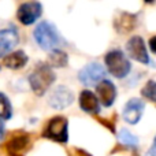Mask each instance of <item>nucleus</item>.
<instances>
[{
  "label": "nucleus",
  "instance_id": "obj_1",
  "mask_svg": "<svg viewBox=\"0 0 156 156\" xmlns=\"http://www.w3.org/2000/svg\"><path fill=\"white\" fill-rule=\"evenodd\" d=\"M56 80L52 67L48 63L38 62L34 66L33 71L29 74V83L32 90L34 92L37 96H43L47 93L49 88L52 86V83Z\"/></svg>",
  "mask_w": 156,
  "mask_h": 156
},
{
  "label": "nucleus",
  "instance_id": "obj_2",
  "mask_svg": "<svg viewBox=\"0 0 156 156\" xmlns=\"http://www.w3.org/2000/svg\"><path fill=\"white\" fill-rule=\"evenodd\" d=\"M33 37H34L36 43L38 44V47L44 51H55L58 49L56 47L62 43V37L59 36L56 27L47 21L40 22L36 26Z\"/></svg>",
  "mask_w": 156,
  "mask_h": 156
},
{
  "label": "nucleus",
  "instance_id": "obj_3",
  "mask_svg": "<svg viewBox=\"0 0 156 156\" xmlns=\"http://www.w3.org/2000/svg\"><path fill=\"white\" fill-rule=\"evenodd\" d=\"M104 63L107 66L108 73L116 78H125L132 69L129 59L121 49H112L107 52V55L104 56Z\"/></svg>",
  "mask_w": 156,
  "mask_h": 156
},
{
  "label": "nucleus",
  "instance_id": "obj_4",
  "mask_svg": "<svg viewBox=\"0 0 156 156\" xmlns=\"http://www.w3.org/2000/svg\"><path fill=\"white\" fill-rule=\"evenodd\" d=\"M32 137L23 130L15 132L8 137V140L3 145V151L7 156H26L29 149L32 148Z\"/></svg>",
  "mask_w": 156,
  "mask_h": 156
},
{
  "label": "nucleus",
  "instance_id": "obj_5",
  "mask_svg": "<svg viewBox=\"0 0 156 156\" xmlns=\"http://www.w3.org/2000/svg\"><path fill=\"white\" fill-rule=\"evenodd\" d=\"M43 137L56 141L59 144H66L69 141V122L67 118L56 115L47 122L43 130Z\"/></svg>",
  "mask_w": 156,
  "mask_h": 156
},
{
  "label": "nucleus",
  "instance_id": "obj_6",
  "mask_svg": "<svg viewBox=\"0 0 156 156\" xmlns=\"http://www.w3.org/2000/svg\"><path fill=\"white\" fill-rule=\"evenodd\" d=\"M105 69L99 63H89L82 67L78 73V80L85 86L99 85L101 81L105 80Z\"/></svg>",
  "mask_w": 156,
  "mask_h": 156
},
{
  "label": "nucleus",
  "instance_id": "obj_7",
  "mask_svg": "<svg viewBox=\"0 0 156 156\" xmlns=\"http://www.w3.org/2000/svg\"><path fill=\"white\" fill-rule=\"evenodd\" d=\"M43 14V4L38 2H26L22 3L16 11V18L25 26L34 23Z\"/></svg>",
  "mask_w": 156,
  "mask_h": 156
},
{
  "label": "nucleus",
  "instance_id": "obj_8",
  "mask_svg": "<svg viewBox=\"0 0 156 156\" xmlns=\"http://www.w3.org/2000/svg\"><path fill=\"white\" fill-rule=\"evenodd\" d=\"M126 52L129 55V58L137 60L140 63L144 65H148L151 60H149V55L147 51L145 43H144L143 37L140 36H133L129 41L126 43Z\"/></svg>",
  "mask_w": 156,
  "mask_h": 156
},
{
  "label": "nucleus",
  "instance_id": "obj_9",
  "mask_svg": "<svg viewBox=\"0 0 156 156\" xmlns=\"http://www.w3.org/2000/svg\"><path fill=\"white\" fill-rule=\"evenodd\" d=\"M74 101V93L67 86H58L49 94L48 104L55 110H63Z\"/></svg>",
  "mask_w": 156,
  "mask_h": 156
},
{
  "label": "nucleus",
  "instance_id": "obj_10",
  "mask_svg": "<svg viewBox=\"0 0 156 156\" xmlns=\"http://www.w3.org/2000/svg\"><path fill=\"white\" fill-rule=\"evenodd\" d=\"M144 108H145V103L141 99H130L125 104L122 116H123V119L127 123L136 125L141 119V116H143Z\"/></svg>",
  "mask_w": 156,
  "mask_h": 156
},
{
  "label": "nucleus",
  "instance_id": "obj_11",
  "mask_svg": "<svg viewBox=\"0 0 156 156\" xmlns=\"http://www.w3.org/2000/svg\"><path fill=\"white\" fill-rule=\"evenodd\" d=\"M19 43V36L14 27L0 30V58L4 59Z\"/></svg>",
  "mask_w": 156,
  "mask_h": 156
},
{
  "label": "nucleus",
  "instance_id": "obj_12",
  "mask_svg": "<svg viewBox=\"0 0 156 156\" xmlns=\"http://www.w3.org/2000/svg\"><path fill=\"white\" fill-rule=\"evenodd\" d=\"M99 101L104 107H111L116 99V88L110 80H104L97 85L96 88Z\"/></svg>",
  "mask_w": 156,
  "mask_h": 156
},
{
  "label": "nucleus",
  "instance_id": "obj_13",
  "mask_svg": "<svg viewBox=\"0 0 156 156\" xmlns=\"http://www.w3.org/2000/svg\"><path fill=\"white\" fill-rule=\"evenodd\" d=\"M80 107L83 112L88 114H99L100 112V103H99V97L93 93V92L85 90L81 92L80 94Z\"/></svg>",
  "mask_w": 156,
  "mask_h": 156
},
{
  "label": "nucleus",
  "instance_id": "obj_14",
  "mask_svg": "<svg viewBox=\"0 0 156 156\" xmlns=\"http://www.w3.org/2000/svg\"><path fill=\"white\" fill-rule=\"evenodd\" d=\"M27 60H29L27 55L23 51H15V52H11L10 55H7L3 59V63H4L5 67L11 69V70H19V69L26 66Z\"/></svg>",
  "mask_w": 156,
  "mask_h": 156
},
{
  "label": "nucleus",
  "instance_id": "obj_15",
  "mask_svg": "<svg viewBox=\"0 0 156 156\" xmlns=\"http://www.w3.org/2000/svg\"><path fill=\"white\" fill-rule=\"evenodd\" d=\"M134 25H136L134 15L127 14V12H122L115 21V29L118 30L121 34H125V33L130 32V30L134 27Z\"/></svg>",
  "mask_w": 156,
  "mask_h": 156
},
{
  "label": "nucleus",
  "instance_id": "obj_16",
  "mask_svg": "<svg viewBox=\"0 0 156 156\" xmlns=\"http://www.w3.org/2000/svg\"><path fill=\"white\" fill-rule=\"evenodd\" d=\"M69 63V56L62 49H55L48 55V65L51 67H66Z\"/></svg>",
  "mask_w": 156,
  "mask_h": 156
},
{
  "label": "nucleus",
  "instance_id": "obj_17",
  "mask_svg": "<svg viewBox=\"0 0 156 156\" xmlns=\"http://www.w3.org/2000/svg\"><path fill=\"white\" fill-rule=\"evenodd\" d=\"M11 116H12V105L4 93H0V119L8 121Z\"/></svg>",
  "mask_w": 156,
  "mask_h": 156
},
{
  "label": "nucleus",
  "instance_id": "obj_18",
  "mask_svg": "<svg viewBox=\"0 0 156 156\" xmlns=\"http://www.w3.org/2000/svg\"><path fill=\"white\" fill-rule=\"evenodd\" d=\"M118 138L122 144H125V145H127V147H132V148H136V147L138 145V138L126 129H122L121 132H119Z\"/></svg>",
  "mask_w": 156,
  "mask_h": 156
},
{
  "label": "nucleus",
  "instance_id": "obj_19",
  "mask_svg": "<svg viewBox=\"0 0 156 156\" xmlns=\"http://www.w3.org/2000/svg\"><path fill=\"white\" fill-rule=\"evenodd\" d=\"M141 94H143L145 99H148L149 101L156 103V82L155 81H148L145 83V86L141 90Z\"/></svg>",
  "mask_w": 156,
  "mask_h": 156
},
{
  "label": "nucleus",
  "instance_id": "obj_20",
  "mask_svg": "<svg viewBox=\"0 0 156 156\" xmlns=\"http://www.w3.org/2000/svg\"><path fill=\"white\" fill-rule=\"evenodd\" d=\"M149 48H151V51L154 52V54H156V36H154V37H151V40H149Z\"/></svg>",
  "mask_w": 156,
  "mask_h": 156
},
{
  "label": "nucleus",
  "instance_id": "obj_21",
  "mask_svg": "<svg viewBox=\"0 0 156 156\" xmlns=\"http://www.w3.org/2000/svg\"><path fill=\"white\" fill-rule=\"evenodd\" d=\"M147 156H156V137L154 140V144H152V147L149 148V151L147 152Z\"/></svg>",
  "mask_w": 156,
  "mask_h": 156
},
{
  "label": "nucleus",
  "instance_id": "obj_22",
  "mask_svg": "<svg viewBox=\"0 0 156 156\" xmlns=\"http://www.w3.org/2000/svg\"><path fill=\"white\" fill-rule=\"evenodd\" d=\"M4 122L2 121V119H0V140H2L3 138V136H4Z\"/></svg>",
  "mask_w": 156,
  "mask_h": 156
}]
</instances>
